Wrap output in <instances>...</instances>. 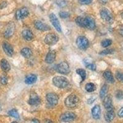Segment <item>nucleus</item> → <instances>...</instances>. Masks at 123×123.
Segmentation results:
<instances>
[{
  "label": "nucleus",
  "instance_id": "obj_1",
  "mask_svg": "<svg viewBox=\"0 0 123 123\" xmlns=\"http://www.w3.org/2000/svg\"><path fill=\"white\" fill-rule=\"evenodd\" d=\"M52 83L55 86L60 89L65 88L69 84V81L67 78H66L64 76H60L54 77L52 79Z\"/></svg>",
  "mask_w": 123,
  "mask_h": 123
},
{
  "label": "nucleus",
  "instance_id": "obj_2",
  "mask_svg": "<svg viewBox=\"0 0 123 123\" xmlns=\"http://www.w3.org/2000/svg\"><path fill=\"white\" fill-rule=\"evenodd\" d=\"M80 103V98L75 94H71L65 100V105L70 108H75Z\"/></svg>",
  "mask_w": 123,
  "mask_h": 123
},
{
  "label": "nucleus",
  "instance_id": "obj_3",
  "mask_svg": "<svg viewBox=\"0 0 123 123\" xmlns=\"http://www.w3.org/2000/svg\"><path fill=\"white\" fill-rule=\"evenodd\" d=\"M100 16L101 18L104 20V21L108 23H112L113 22V17L111 13L109 10L106 8L102 9L100 11Z\"/></svg>",
  "mask_w": 123,
  "mask_h": 123
},
{
  "label": "nucleus",
  "instance_id": "obj_4",
  "mask_svg": "<svg viewBox=\"0 0 123 123\" xmlns=\"http://www.w3.org/2000/svg\"><path fill=\"white\" fill-rule=\"evenodd\" d=\"M76 44L80 49L82 50L86 49L89 46V40L85 37H79L76 39Z\"/></svg>",
  "mask_w": 123,
  "mask_h": 123
},
{
  "label": "nucleus",
  "instance_id": "obj_5",
  "mask_svg": "<svg viewBox=\"0 0 123 123\" xmlns=\"http://www.w3.org/2000/svg\"><path fill=\"white\" fill-rule=\"evenodd\" d=\"M59 41V37L55 33H49L46 35L44 38L45 43L49 46L55 44Z\"/></svg>",
  "mask_w": 123,
  "mask_h": 123
},
{
  "label": "nucleus",
  "instance_id": "obj_6",
  "mask_svg": "<svg viewBox=\"0 0 123 123\" xmlns=\"http://www.w3.org/2000/svg\"><path fill=\"white\" fill-rule=\"evenodd\" d=\"M56 70L59 73L63 74H68L70 71L68 64L65 62H62L56 66Z\"/></svg>",
  "mask_w": 123,
  "mask_h": 123
},
{
  "label": "nucleus",
  "instance_id": "obj_7",
  "mask_svg": "<svg viewBox=\"0 0 123 123\" xmlns=\"http://www.w3.org/2000/svg\"><path fill=\"white\" fill-rule=\"evenodd\" d=\"M46 100L48 101L49 105L55 106L59 102V97L55 93L50 92L46 95Z\"/></svg>",
  "mask_w": 123,
  "mask_h": 123
},
{
  "label": "nucleus",
  "instance_id": "obj_8",
  "mask_svg": "<svg viewBox=\"0 0 123 123\" xmlns=\"http://www.w3.org/2000/svg\"><path fill=\"white\" fill-rule=\"evenodd\" d=\"M49 18H50V22L52 23V25L54 27V28H55L56 30L58 32L61 33V25H60L59 20L57 18V16H56L54 14L52 13V14H50V15H49Z\"/></svg>",
  "mask_w": 123,
  "mask_h": 123
},
{
  "label": "nucleus",
  "instance_id": "obj_9",
  "mask_svg": "<svg viewBox=\"0 0 123 123\" xmlns=\"http://www.w3.org/2000/svg\"><path fill=\"white\" fill-rule=\"evenodd\" d=\"M29 15V11L28 9L25 7H23L22 8L17 10L15 13V18L16 19L20 20L23 18L27 17Z\"/></svg>",
  "mask_w": 123,
  "mask_h": 123
},
{
  "label": "nucleus",
  "instance_id": "obj_10",
  "mask_svg": "<svg viewBox=\"0 0 123 123\" xmlns=\"http://www.w3.org/2000/svg\"><path fill=\"white\" fill-rule=\"evenodd\" d=\"M60 120L65 123H69L74 120L76 118V115L72 112H66L60 116Z\"/></svg>",
  "mask_w": 123,
  "mask_h": 123
},
{
  "label": "nucleus",
  "instance_id": "obj_11",
  "mask_svg": "<svg viewBox=\"0 0 123 123\" xmlns=\"http://www.w3.org/2000/svg\"><path fill=\"white\" fill-rule=\"evenodd\" d=\"M84 28L89 30H94L95 28V20L91 17H86L84 18Z\"/></svg>",
  "mask_w": 123,
  "mask_h": 123
},
{
  "label": "nucleus",
  "instance_id": "obj_12",
  "mask_svg": "<svg viewBox=\"0 0 123 123\" xmlns=\"http://www.w3.org/2000/svg\"><path fill=\"white\" fill-rule=\"evenodd\" d=\"M14 31H15V25L12 22L8 24L6 28V30L4 31V37L7 38L11 37L14 35Z\"/></svg>",
  "mask_w": 123,
  "mask_h": 123
},
{
  "label": "nucleus",
  "instance_id": "obj_13",
  "mask_svg": "<svg viewBox=\"0 0 123 123\" xmlns=\"http://www.w3.org/2000/svg\"><path fill=\"white\" fill-rule=\"evenodd\" d=\"M41 99L35 93H32L30 97L29 100H28V104L29 105H32V106H36L40 104Z\"/></svg>",
  "mask_w": 123,
  "mask_h": 123
},
{
  "label": "nucleus",
  "instance_id": "obj_14",
  "mask_svg": "<svg viewBox=\"0 0 123 123\" xmlns=\"http://www.w3.org/2000/svg\"><path fill=\"white\" fill-rule=\"evenodd\" d=\"M104 107L106 110L113 109V103H112V98L110 95H106L105 98H104V102H103Z\"/></svg>",
  "mask_w": 123,
  "mask_h": 123
},
{
  "label": "nucleus",
  "instance_id": "obj_15",
  "mask_svg": "<svg viewBox=\"0 0 123 123\" xmlns=\"http://www.w3.org/2000/svg\"><path fill=\"white\" fill-rule=\"evenodd\" d=\"M3 49L4 50V52L6 53V54L9 56V57H11L14 54V49H13V48L12 47L11 45L9 43H8L7 42L5 41V42L3 43Z\"/></svg>",
  "mask_w": 123,
  "mask_h": 123
},
{
  "label": "nucleus",
  "instance_id": "obj_16",
  "mask_svg": "<svg viewBox=\"0 0 123 123\" xmlns=\"http://www.w3.org/2000/svg\"><path fill=\"white\" fill-rule=\"evenodd\" d=\"M56 58V52L55 50H50L48 53L45 59V62L47 63L51 64L55 61Z\"/></svg>",
  "mask_w": 123,
  "mask_h": 123
},
{
  "label": "nucleus",
  "instance_id": "obj_17",
  "mask_svg": "<svg viewBox=\"0 0 123 123\" xmlns=\"http://www.w3.org/2000/svg\"><path fill=\"white\" fill-rule=\"evenodd\" d=\"M35 28L40 31H48L50 30V27L48 25L44 24L41 21L37 20L35 22Z\"/></svg>",
  "mask_w": 123,
  "mask_h": 123
},
{
  "label": "nucleus",
  "instance_id": "obj_18",
  "mask_svg": "<svg viewBox=\"0 0 123 123\" xmlns=\"http://www.w3.org/2000/svg\"><path fill=\"white\" fill-rule=\"evenodd\" d=\"M101 108L99 105H95L92 108V117L95 119H98L100 117Z\"/></svg>",
  "mask_w": 123,
  "mask_h": 123
},
{
  "label": "nucleus",
  "instance_id": "obj_19",
  "mask_svg": "<svg viewBox=\"0 0 123 123\" xmlns=\"http://www.w3.org/2000/svg\"><path fill=\"white\" fill-rule=\"evenodd\" d=\"M115 117V113L114 111V109L106 110V113L105 115V119L106 122H111L113 120Z\"/></svg>",
  "mask_w": 123,
  "mask_h": 123
},
{
  "label": "nucleus",
  "instance_id": "obj_20",
  "mask_svg": "<svg viewBox=\"0 0 123 123\" xmlns=\"http://www.w3.org/2000/svg\"><path fill=\"white\" fill-rule=\"evenodd\" d=\"M22 37L26 41H31L33 38V34L30 30H24L22 31Z\"/></svg>",
  "mask_w": 123,
  "mask_h": 123
},
{
  "label": "nucleus",
  "instance_id": "obj_21",
  "mask_svg": "<svg viewBox=\"0 0 123 123\" xmlns=\"http://www.w3.org/2000/svg\"><path fill=\"white\" fill-rule=\"evenodd\" d=\"M0 65H1V68L2 70L5 72H7L11 69V66L9 63L8 61L6 59H2L0 62Z\"/></svg>",
  "mask_w": 123,
  "mask_h": 123
},
{
  "label": "nucleus",
  "instance_id": "obj_22",
  "mask_svg": "<svg viewBox=\"0 0 123 123\" xmlns=\"http://www.w3.org/2000/svg\"><path fill=\"white\" fill-rule=\"evenodd\" d=\"M103 76L109 83H113L115 82L113 75L110 71H105L103 74Z\"/></svg>",
  "mask_w": 123,
  "mask_h": 123
},
{
  "label": "nucleus",
  "instance_id": "obj_23",
  "mask_svg": "<svg viewBox=\"0 0 123 123\" xmlns=\"http://www.w3.org/2000/svg\"><path fill=\"white\" fill-rule=\"evenodd\" d=\"M37 80V76L34 74H30L25 78V83L27 84H32Z\"/></svg>",
  "mask_w": 123,
  "mask_h": 123
},
{
  "label": "nucleus",
  "instance_id": "obj_24",
  "mask_svg": "<svg viewBox=\"0 0 123 123\" xmlns=\"http://www.w3.org/2000/svg\"><path fill=\"white\" fill-rule=\"evenodd\" d=\"M22 55L26 59H29L31 57V56L32 55V52L31 50L30 49L28 48H23L20 51Z\"/></svg>",
  "mask_w": 123,
  "mask_h": 123
},
{
  "label": "nucleus",
  "instance_id": "obj_25",
  "mask_svg": "<svg viewBox=\"0 0 123 123\" xmlns=\"http://www.w3.org/2000/svg\"><path fill=\"white\" fill-rule=\"evenodd\" d=\"M84 61V65H86L87 68H88L89 70H93V71L96 70V65H95V64L93 63V62H92L89 59H86Z\"/></svg>",
  "mask_w": 123,
  "mask_h": 123
},
{
  "label": "nucleus",
  "instance_id": "obj_26",
  "mask_svg": "<svg viewBox=\"0 0 123 123\" xmlns=\"http://www.w3.org/2000/svg\"><path fill=\"white\" fill-rule=\"evenodd\" d=\"M108 86L106 84H104L101 88L100 91V97L102 99H104L106 97V94L108 93Z\"/></svg>",
  "mask_w": 123,
  "mask_h": 123
},
{
  "label": "nucleus",
  "instance_id": "obj_27",
  "mask_svg": "<svg viewBox=\"0 0 123 123\" xmlns=\"http://www.w3.org/2000/svg\"><path fill=\"white\" fill-rule=\"evenodd\" d=\"M85 89L86 90V91H87L88 92H92L95 91V90L96 89V87H95L94 84L89 83L86 84V85L85 86Z\"/></svg>",
  "mask_w": 123,
  "mask_h": 123
},
{
  "label": "nucleus",
  "instance_id": "obj_28",
  "mask_svg": "<svg viewBox=\"0 0 123 123\" xmlns=\"http://www.w3.org/2000/svg\"><path fill=\"white\" fill-rule=\"evenodd\" d=\"M75 21L79 27L84 28V18L82 17H78L76 18Z\"/></svg>",
  "mask_w": 123,
  "mask_h": 123
},
{
  "label": "nucleus",
  "instance_id": "obj_29",
  "mask_svg": "<svg viewBox=\"0 0 123 123\" xmlns=\"http://www.w3.org/2000/svg\"><path fill=\"white\" fill-rule=\"evenodd\" d=\"M76 73L81 76L82 81L85 80L86 78V73L85 70H83V69H78L76 70Z\"/></svg>",
  "mask_w": 123,
  "mask_h": 123
},
{
  "label": "nucleus",
  "instance_id": "obj_30",
  "mask_svg": "<svg viewBox=\"0 0 123 123\" xmlns=\"http://www.w3.org/2000/svg\"><path fill=\"white\" fill-rule=\"evenodd\" d=\"M8 115H9V116H12V117H14V118H16V119L19 118V115H18V112H17V111L15 109L11 110L8 112Z\"/></svg>",
  "mask_w": 123,
  "mask_h": 123
},
{
  "label": "nucleus",
  "instance_id": "obj_31",
  "mask_svg": "<svg viewBox=\"0 0 123 123\" xmlns=\"http://www.w3.org/2000/svg\"><path fill=\"white\" fill-rule=\"evenodd\" d=\"M112 44V41L111 39H106L104 40L101 43V45H102V47L104 48H106V47H108V46H110Z\"/></svg>",
  "mask_w": 123,
  "mask_h": 123
},
{
  "label": "nucleus",
  "instance_id": "obj_32",
  "mask_svg": "<svg viewBox=\"0 0 123 123\" xmlns=\"http://www.w3.org/2000/svg\"><path fill=\"white\" fill-rule=\"evenodd\" d=\"M0 82L3 85H6L8 83V78L6 75H2L0 77Z\"/></svg>",
  "mask_w": 123,
  "mask_h": 123
},
{
  "label": "nucleus",
  "instance_id": "obj_33",
  "mask_svg": "<svg viewBox=\"0 0 123 123\" xmlns=\"http://www.w3.org/2000/svg\"><path fill=\"white\" fill-rule=\"evenodd\" d=\"M115 52V50L113 49H106V50H104L103 51L100 53V55H107V54H113V52Z\"/></svg>",
  "mask_w": 123,
  "mask_h": 123
},
{
  "label": "nucleus",
  "instance_id": "obj_34",
  "mask_svg": "<svg viewBox=\"0 0 123 123\" xmlns=\"http://www.w3.org/2000/svg\"><path fill=\"white\" fill-rule=\"evenodd\" d=\"M116 78L119 82L123 83V73L120 72H117L116 73Z\"/></svg>",
  "mask_w": 123,
  "mask_h": 123
},
{
  "label": "nucleus",
  "instance_id": "obj_35",
  "mask_svg": "<svg viewBox=\"0 0 123 123\" xmlns=\"http://www.w3.org/2000/svg\"><path fill=\"white\" fill-rule=\"evenodd\" d=\"M59 15L62 18H66L70 16V14L68 12L65 11H62L59 13Z\"/></svg>",
  "mask_w": 123,
  "mask_h": 123
},
{
  "label": "nucleus",
  "instance_id": "obj_36",
  "mask_svg": "<svg viewBox=\"0 0 123 123\" xmlns=\"http://www.w3.org/2000/svg\"><path fill=\"white\" fill-rule=\"evenodd\" d=\"M116 97L118 100H122L123 98V92L122 91H117L116 92Z\"/></svg>",
  "mask_w": 123,
  "mask_h": 123
},
{
  "label": "nucleus",
  "instance_id": "obj_37",
  "mask_svg": "<svg viewBox=\"0 0 123 123\" xmlns=\"http://www.w3.org/2000/svg\"><path fill=\"white\" fill-rule=\"evenodd\" d=\"M57 4L61 7H63L67 5V3L65 0H57Z\"/></svg>",
  "mask_w": 123,
  "mask_h": 123
},
{
  "label": "nucleus",
  "instance_id": "obj_38",
  "mask_svg": "<svg viewBox=\"0 0 123 123\" xmlns=\"http://www.w3.org/2000/svg\"><path fill=\"white\" fill-rule=\"evenodd\" d=\"M80 4L83 5H87V4H91L92 2V0H78Z\"/></svg>",
  "mask_w": 123,
  "mask_h": 123
},
{
  "label": "nucleus",
  "instance_id": "obj_39",
  "mask_svg": "<svg viewBox=\"0 0 123 123\" xmlns=\"http://www.w3.org/2000/svg\"><path fill=\"white\" fill-rule=\"evenodd\" d=\"M117 115H118V116H119V117H123V107L121 108L119 110L118 113H117Z\"/></svg>",
  "mask_w": 123,
  "mask_h": 123
},
{
  "label": "nucleus",
  "instance_id": "obj_40",
  "mask_svg": "<svg viewBox=\"0 0 123 123\" xmlns=\"http://www.w3.org/2000/svg\"><path fill=\"white\" fill-rule=\"evenodd\" d=\"M95 98L94 97H91V98L87 100V103H88V104H92L95 101Z\"/></svg>",
  "mask_w": 123,
  "mask_h": 123
},
{
  "label": "nucleus",
  "instance_id": "obj_41",
  "mask_svg": "<svg viewBox=\"0 0 123 123\" xmlns=\"http://www.w3.org/2000/svg\"><path fill=\"white\" fill-rule=\"evenodd\" d=\"M6 5H7V2H3V3H1L0 4V9L4 8V7H6Z\"/></svg>",
  "mask_w": 123,
  "mask_h": 123
},
{
  "label": "nucleus",
  "instance_id": "obj_42",
  "mask_svg": "<svg viewBox=\"0 0 123 123\" xmlns=\"http://www.w3.org/2000/svg\"><path fill=\"white\" fill-rule=\"evenodd\" d=\"M31 123H40V122H39V121L38 120V119H33L32 121H31Z\"/></svg>",
  "mask_w": 123,
  "mask_h": 123
},
{
  "label": "nucleus",
  "instance_id": "obj_43",
  "mask_svg": "<svg viewBox=\"0 0 123 123\" xmlns=\"http://www.w3.org/2000/svg\"><path fill=\"white\" fill-rule=\"evenodd\" d=\"M99 1L100 2V3H102V4H106V3L108 2V0H99Z\"/></svg>",
  "mask_w": 123,
  "mask_h": 123
},
{
  "label": "nucleus",
  "instance_id": "obj_44",
  "mask_svg": "<svg viewBox=\"0 0 123 123\" xmlns=\"http://www.w3.org/2000/svg\"><path fill=\"white\" fill-rule=\"evenodd\" d=\"M44 123H52V121L51 120H50V119H45L44 120Z\"/></svg>",
  "mask_w": 123,
  "mask_h": 123
},
{
  "label": "nucleus",
  "instance_id": "obj_45",
  "mask_svg": "<svg viewBox=\"0 0 123 123\" xmlns=\"http://www.w3.org/2000/svg\"><path fill=\"white\" fill-rule=\"evenodd\" d=\"M119 33L120 34V35H121L122 37H123V29H121V30H119Z\"/></svg>",
  "mask_w": 123,
  "mask_h": 123
},
{
  "label": "nucleus",
  "instance_id": "obj_46",
  "mask_svg": "<svg viewBox=\"0 0 123 123\" xmlns=\"http://www.w3.org/2000/svg\"><path fill=\"white\" fill-rule=\"evenodd\" d=\"M121 16L122 18H123V12L121 13Z\"/></svg>",
  "mask_w": 123,
  "mask_h": 123
},
{
  "label": "nucleus",
  "instance_id": "obj_47",
  "mask_svg": "<svg viewBox=\"0 0 123 123\" xmlns=\"http://www.w3.org/2000/svg\"><path fill=\"white\" fill-rule=\"evenodd\" d=\"M1 110V105H0V111Z\"/></svg>",
  "mask_w": 123,
  "mask_h": 123
},
{
  "label": "nucleus",
  "instance_id": "obj_48",
  "mask_svg": "<svg viewBox=\"0 0 123 123\" xmlns=\"http://www.w3.org/2000/svg\"><path fill=\"white\" fill-rule=\"evenodd\" d=\"M12 123H17V122H12Z\"/></svg>",
  "mask_w": 123,
  "mask_h": 123
}]
</instances>
